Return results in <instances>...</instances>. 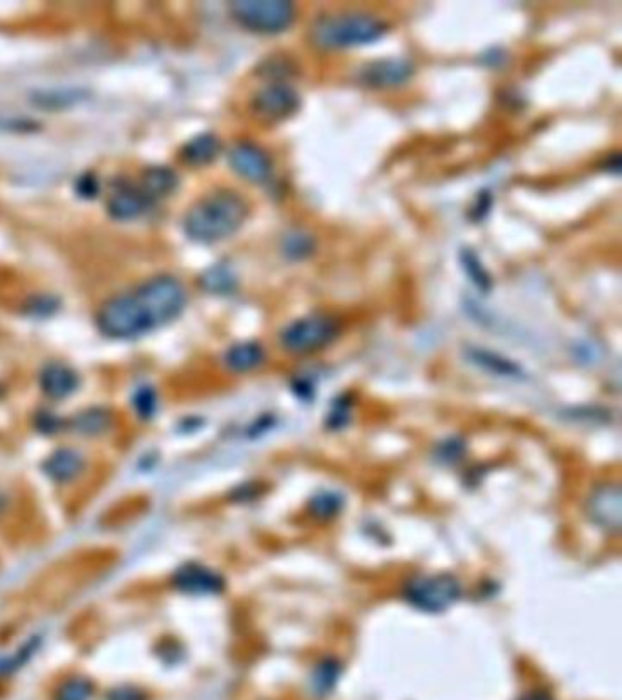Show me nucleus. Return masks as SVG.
I'll return each mask as SVG.
<instances>
[{"label": "nucleus", "mask_w": 622, "mask_h": 700, "mask_svg": "<svg viewBox=\"0 0 622 700\" xmlns=\"http://www.w3.org/2000/svg\"><path fill=\"white\" fill-rule=\"evenodd\" d=\"M110 700H144V698H143V695H141L137 689H132V687H121V689L112 691Z\"/></svg>", "instance_id": "28"}, {"label": "nucleus", "mask_w": 622, "mask_h": 700, "mask_svg": "<svg viewBox=\"0 0 622 700\" xmlns=\"http://www.w3.org/2000/svg\"><path fill=\"white\" fill-rule=\"evenodd\" d=\"M341 332V325L329 314H309L283 327L280 345L291 354H312L331 345Z\"/></svg>", "instance_id": "6"}, {"label": "nucleus", "mask_w": 622, "mask_h": 700, "mask_svg": "<svg viewBox=\"0 0 622 700\" xmlns=\"http://www.w3.org/2000/svg\"><path fill=\"white\" fill-rule=\"evenodd\" d=\"M341 675V665L340 662L332 660V658H327V660H321L314 671H312V676H311V687L314 691V695L318 696H325L329 695L334 685L338 684V678Z\"/></svg>", "instance_id": "18"}, {"label": "nucleus", "mask_w": 622, "mask_h": 700, "mask_svg": "<svg viewBox=\"0 0 622 700\" xmlns=\"http://www.w3.org/2000/svg\"><path fill=\"white\" fill-rule=\"evenodd\" d=\"M201 283L212 294H231L236 287V278L227 267H212L201 278Z\"/></svg>", "instance_id": "22"}, {"label": "nucleus", "mask_w": 622, "mask_h": 700, "mask_svg": "<svg viewBox=\"0 0 622 700\" xmlns=\"http://www.w3.org/2000/svg\"><path fill=\"white\" fill-rule=\"evenodd\" d=\"M101 332L114 340H132L159 329L155 316L143 291L110 298L97 314Z\"/></svg>", "instance_id": "3"}, {"label": "nucleus", "mask_w": 622, "mask_h": 700, "mask_svg": "<svg viewBox=\"0 0 622 700\" xmlns=\"http://www.w3.org/2000/svg\"><path fill=\"white\" fill-rule=\"evenodd\" d=\"M265 361V350L256 341H242L232 345L225 354V365L232 372H251L262 367Z\"/></svg>", "instance_id": "15"}, {"label": "nucleus", "mask_w": 622, "mask_h": 700, "mask_svg": "<svg viewBox=\"0 0 622 700\" xmlns=\"http://www.w3.org/2000/svg\"><path fill=\"white\" fill-rule=\"evenodd\" d=\"M249 212V201L242 193L222 188L206 193L188 208L183 228L188 240L211 245L236 233L247 221Z\"/></svg>", "instance_id": "1"}, {"label": "nucleus", "mask_w": 622, "mask_h": 700, "mask_svg": "<svg viewBox=\"0 0 622 700\" xmlns=\"http://www.w3.org/2000/svg\"><path fill=\"white\" fill-rule=\"evenodd\" d=\"M460 263H462L466 274L469 276V280L473 281V285H475L479 291H482L484 294L491 291L493 281H491V278H489L486 267L480 263L479 256H477L473 251L464 249V251L460 252Z\"/></svg>", "instance_id": "20"}, {"label": "nucleus", "mask_w": 622, "mask_h": 700, "mask_svg": "<svg viewBox=\"0 0 622 700\" xmlns=\"http://www.w3.org/2000/svg\"><path fill=\"white\" fill-rule=\"evenodd\" d=\"M389 26L380 17L367 12H343L318 17L309 32L311 43L318 50H347L380 41Z\"/></svg>", "instance_id": "2"}, {"label": "nucleus", "mask_w": 622, "mask_h": 700, "mask_svg": "<svg viewBox=\"0 0 622 700\" xmlns=\"http://www.w3.org/2000/svg\"><path fill=\"white\" fill-rule=\"evenodd\" d=\"M403 600L424 613H444L462 596L460 580L449 573L417 575L405 582Z\"/></svg>", "instance_id": "5"}, {"label": "nucleus", "mask_w": 622, "mask_h": 700, "mask_svg": "<svg viewBox=\"0 0 622 700\" xmlns=\"http://www.w3.org/2000/svg\"><path fill=\"white\" fill-rule=\"evenodd\" d=\"M108 213L121 221L137 219L150 206V199L141 192V188L121 186L112 192L108 197Z\"/></svg>", "instance_id": "12"}, {"label": "nucleus", "mask_w": 622, "mask_h": 700, "mask_svg": "<svg viewBox=\"0 0 622 700\" xmlns=\"http://www.w3.org/2000/svg\"><path fill=\"white\" fill-rule=\"evenodd\" d=\"M283 251L289 258L303 260L314 252V242L311 236H307V233H303V232H291L285 236Z\"/></svg>", "instance_id": "25"}, {"label": "nucleus", "mask_w": 622, "mask_h": 700, "mask_svg": "<svg viewBox=\"0 0 622 700\" xmlns=\"http://www.w3.org/2000/svg\"><path fill=\"white\" fill-rule=\"evenodd\" d=\"M518 700H553L551 695L548 691H542V689H533L529 693H526L524 696H520Z\"/></svg>", "instance_id": "29"}, {"label": "nucleus", "mask_w": 622, "mask_h": 700, "mask_svg": "<svg viewBox=\"0 0 622 700\" xmlns=\"http://www.w3.org/2000/svg\"><path fill=\"white\" fill-rule=\"evenodd\" d=\"M222 150V143L212 133H201L193 137L188 144L183 148V159L192 166H204L211 164Z\"/></svg>", "instance_id": "16"}, {"label": "nucleus", "mask_w": 622, "mask_h": 700, "mask_svg": "<svg viewBox=\"0 0 622 700\" xmlns=\"http://www.w3.org/2000/svg\"><path fill=\"white\" fill-rule=\"evenodd\" d=\"M135 409L143 416H152L155 410V394L150 389H143L135 394Z\"/></svg>", "instance_id": "26"}, {"label": "nucleus", "mask_w": 622, "mask_h": 700, "mask_svg": "<svg viewBox=\"0 0 622 700\" xmlns=\"http://www.w3.org/2000/svg\"><path fill=\"white\" fill-rule=\"evenodd\" d=\"M343 506V500L340 495L336 493H331V491H321L318 495H314L309 502V511L316 517V518H321V520H327L334 515L340 513Z\"/></svg>", "instance_id": "24"}, {"label": "nucleus", "mask_w": 622, "mask_h": 700, "mask_svg": "<svg viewBox=\"0 0 622 700\" xmlns=\"http://www.w3.org/2000/svg\"><path fill=\"white\" fill-rule=\"evenodd\" d=\"M414 74V66L403 59H381L369 63L360 70V83L367 88L385 90L405 84Z\"/></svg>", "instance_id": "10"}, {"label": "nucleus", "mask_w": 622, "mask_h": 700, "mask_svg": "<svg viewBox=\"0 0 622 700\" xmlns=\"http://www.w3.org/2000/svg\"><path fill=\"white\" fill-rule=\"evenodd\" d=\"M77 374L61 363L48 365L41 374V387L46 396L54 399H64L77 390Z\"/></svg>", "instance_id": "13"}, {"label": "nucleus", "mask_w": 622, "mask_h": 700, "mask_svg": "<svg viewBox=\"0 0 622 700\" xmlns=\"http://www.w3.org/2000/svg\"><path fill=\"white\" fill-rule=\"evenodd\" d=\"M586 515L589 522L604 533H618L622 522L620 486L617 482H602L595 486L586 500Z\"/></svg>", "instance_id": "7"}, {"label": "nucleus", "mask_w": 622, "mask_h": 700, "mask_svg": "<svg viewBox=\"0 0 622 700\" xmlns=\"http://www.w3.org/2000/svg\"><path fill=\"white\" fill-rule=\"evenodd\" d=\"M232 170L252 184H263L272 177L271 155L252 143H238L229 153Z\"/></svg>", "instance_id": "9"}, {"label": "nucleus", "mask_w": 622, "mask_h": 700, "mask_svg": "<svg viewBox=\"0 0 622 700\" xmlns=\"http://www.w3.org/2000/svg\"><path fill=\"white\" fill-rule=\"evenodd\" d=\"M112 414L106 409H88L75 418V430L84 436H97L110 429Z\"/></svg>", "instance_id": "19"}, {"label": "nucleus", "mask_w": 622, "mask_h": 700, "mask_svg": "<svg viewBox=\"0 0 622 700\" xmlns=\"http://www.w3.org/2000/svg\"><path fill=\"white\" fill-rule=\"evenodd\" d=\"M94 684L84 676L66 678L55 691V700H90L94 696Z\"/></svg>", "instance_id": "21"}, {"label": "nucleus", "mask_w": 622, "mask_h": 700, "mask_svg": "<svg viewBox=\"0 0 622 700\" xmlns=\"http://www.w3.org/2000/svg\"><path fill=\"white\" fill-rule=\"evenodd\" d=\"M349 412H350V405L345 401V398H340L334 407H332V412H331V427H343L347 425L349 421Z\"/></svg>", "instance_id": "27"}, {"label": "nucleus", "mask_w": 622, "mask_h": 700, "mask_svg": "<svg viewBox=\"0 0 622 700\" xmlns=\"http://www.w3.org/2000/svg\"><path fill=\"white\" fill-rule=\"evenodd\" d=\"M177 186V175L166 166H152L144 172L141 181V192L150 199H161L172 193Z\"/></svg>", "instance_id": "17"}, {"label": "nucleus", "mask_w": 622, "mask_h": 700, "mask_svg": "<svg viewBox=\"0 0 622 700\" xmlns=\"http://www.w3.org/2000/svg\"><path fill=\"white\" fill-rule=\"evenodd\" d=\"M300 95L292 86L283 83H272L256 92L251 106L260 119L276 123L294 115L300 108Z\"/></svg>", "instance_id": "8"}, {"label": "nucleus", "mask_w": 622, "mask_h": 700, "mask_svg": "<svg viewBox=\"0 0 622 700\" xmlns=\"http://www.w3.org/2000/svg\"><path fill=\"white\" fill-rule=\"evenodd\" d=\"M471 356H473L475 363H479L480 367H486L488 370H493V372L508 376V378L520 376V369L518 367H515L513 363H509L508 360H504V358H500L497 354H491V352L482 350V349H475V350H471Z\"/></svg>", "instance_id": "23"}, {"label": "nucleus", "mask_w": 622, "mask_h": 700, "mask_svg": "<svg viewBox=\"0 0 622 700\" xmlns=\"http://www.w3.org/2000/svg\"><path fill=\"white\" fill-rule=\"evenodd\" d=\"M229 10L243 30L262 35H276L289 30L298 14L289 0H236Z\"/></svg>", "instance_id": "4"}, {"label": "nucleus", "mask_w": 622, "mask_h": 700, "mask_svg": "<svg viewBox=\"0 0 622 700\" xmlns=\"http://www.w3.org/2000/svg\"><path fill=\"white\" fill-rule=\"evenodd\" d=\"M83 469H84L83 456L72 449H61L54 452L44 463V473L54 482H70L77 478Z\"/></svg>", "instance_id": "14"}, {"label": "nucleus", "mask_w": 622, "mask_h": 700, "mask_svg": "<svg viewBox=\"0 0 622 700\" xmlns=\"http://www.w3.org/2000/svg\"><path fill=\"white\" fill-rule=\"evenodd\" d=\"M173 584L179 591L186 595H218L225 589V580L214 573L212 569L199 566V564H188L183 566L175 577Z\"/></svg>", "instance_id": "11"}]
</instances>
